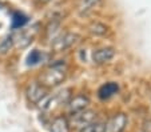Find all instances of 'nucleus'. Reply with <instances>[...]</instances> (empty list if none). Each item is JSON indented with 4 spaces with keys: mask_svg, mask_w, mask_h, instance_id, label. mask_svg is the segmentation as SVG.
<instances>
[{
    "mask_svg": "<svg viewBox=\"0 0 151 132\" xmlns=\"http://www.w3.org/2000/svg\"><path fill=\"white\" fill-rule=\"evenodd\" d=\"M66 79V64L60 61L55 63L40 76V84L43 87H56Z\"/></svg>",
    "mask_w": 151,
    "mask_h": 132,
    "instance_id": "f257e3e1",
    "label": "nucleus"
},
{
    "mask_svg": "<svg viewBox=\"0 0 151 132\" xmlns=\"http://www.w3.org/2000/svg\"><path fill=\"white\" fill-rule=\"evenodd\" d=\"M79 40H80V36L78 34H74V32H64V34L59 35L58 37H55L51 47L54 51L62 52V51L68 49L70 47L75 46Z\"/></svg>",
    "mask_w": 151,
    "mask_h": 132,
    "instance_id": "f03ea898",
    "label": "nucleus"
},
{
    "mask_svg": "<svg viewBox=\"0 0 151 132\" xmlns=\"http://www.w3.org/2000/svg\"><path fill=\"white\" fill-rule=\"evenodd\" d=\"M96 118V113L94 111H90V109H84L82 112H78V113H72L71 119H70V126H74L75 128L83 129L87 126L92 124L95 121Z\"/></svg>",
    "mask_w": 151,
    "mask_h": 132,
    "instance_id": "7ed1b4c3",
    "label": "nucleus"
},
{
    "mask_svg": "<svg viewBox=\"0 0 151 132\" xmlns=\"http://www.w3.org/2000/svg\"><path fill=\"white\" fill-rule=\"evenodd\" d=\"M26 95L31 103H40L43 99L47 96L46 88L37 81H32L31 84H28L26 89Z\"/></svg>",
    "mask_w": 151,
    "mask_h": 132,
    "instance_id": "20e7f679",
    "label": "nucleus"
},
{
    "mask_svg": "<svg viewBox=\"0 0 151 132\" xmlns=\"http://www.w3.org/2000/svg\"><path fill=\"white\" fill-rule=\"evenodd\" d=\"M127 126V116L124 113H118L112 116L106 124V132H123Z\"/></svg>",
    "mask_w": 151,
    "mask_h": 132,
    "instance_id": "39448f33",
    "label": "nucleus"
},
{
    "mask_svg": "<svg viewBox=\"0 0 151 132\" xmlns=\"http://www.w3.org/2000/svg\"><path fill=\"white\" fill-rule=\"evenodd\" d=\"M88 104H90V99L87 96L78 95L74 99L68 100V109L71 113H78V112H82L84 109H87Z\"/></svg>",
    "mask_w": 151,
    "mask_h": 132,
    "instance_id": "423d86ee",
    "label": "nucleus"
},
{
    "mask_svg": "<svg viewBox=\"0 0 151 132\" xmlns=\"http://www.w3.org/2000/svg\"><path fill=\"white\" fill-rule=\"evenodd\" d=\"M115 55V51L110 47H106V48H100L96 49V51L92 52V60L96 64H103L110 61Z\"/></svg>",
    "mask_w": 151,
    "mask_h": 132,
    "instance_id": "0eeeda50",
    "label": "nucleus"
},
{
    "mask_svg": "<svg viewBox=\"0 0 151 132\" xmlns=\"http://www.w3.org/2000/svg\"><path fill=\"white\" fill-rule=\"evenodd\" d=\"M118 89H119L118 84L110 81V83H106L100 87L99 91H98V95H99L100 99H109V98H111L114 93H116Z\"/></svg>",
    "mask_w": 151,
    "mask_h": 132,
    "instance_id": "6e6552de",
    "label": "nucleus"
},
{
    "mask_svg": "<svg viewBox=\"0 0 151 132\" xmlns=\"http://www.w3.org/2000/svg\"><path fill=\"white\" fill-rule=\"evenodd\" d=\"M51 132H70V124L66 118H59L54 119L51 123Z\"/></svg>",
    "mask_w": 151,
    "mask_h": 132,
    "instance_id": "1a4fd4ad",
    "label": "nucleus"
},
{
    "mask_svg": "<svg viewBox=\"0 0 151 132\" xmlns=\"http://www.w3.org/2000/svg\"><path fill=\"white\" fill-rule=\"evenodd\" d=\"M34 36H35V32L22 31L19 35H17V37H16V40L15 41H17V46H19L20 48H24V47H27L32 41Z\"/></svg>",
    "mask_w": 151,
    "mask_h": 132,
    "instance_id": "9d476101",
    "label": "nucleus"
},
{
    "mask_svg": "<svg viewBox=\"0 0 151 132\" xmlns=\"http://www.w3.org/2000/svg\"><path fill=\"white\" fill-rule=\"evenodd\" d=\"M27 23H28V17H27L26 15L20 14V12H15L14 16H12V28L14 29L22 28V27H24Z\"/></svg>",
    "mask_w": 151,
    "mask_h": 132,
    "instance_id": "9b49d317",
    "label": "nucleus"
},
{
    "mask_svg": "<svg viewBox=\"0 0 151 132\" xmlns=\"http://www.w3.org/2000/svg\"><path fill=\"white\" fill-rule=\"evenodd\" d=\"M15 44V37L12 35H8V36L3 37V40L0 41V54H8L12 49Z\"/></svg>",
    "mask_w": 151,
    "mask_h": 132,
    "instance_id": "f8f14e48",
    "label": "nucleus"
},
{
    "mask_svg": "<svg viewBox=\"0 0 151 132\" xmlns=\"http://www.w3.org/2000/svg\"><path fill=\"white\" fill-rule=\"evenodd\" d=\"M80 132H106V124L94 121V123L87 126L86 128L80 129Z\"/></svg>",
    "mask_w": 151,
    "mask_h": 132,
    "instance_id": "ddd939ff",
    "label": "nucleus"
},
{
    "mask_svg": "<svg viewBox=\"0 0 151 132\" xmlns=\"http://www.w3.org/2000/svg\"><path fill=\"white\" fill-rule=\"evenodd\" d=\"M40 60H42V54H40V51H37V49L31 51L28 54V56H27V64H28V66H35V64H37Z\"/></svg>",
    "mask_w": 151,
    "mask_h": 132,
    "instance_id": "4468645a",
    "label": "nucleus"
},
{
    "mask_svg": "<svg viewBox=\"0 0 151 132\" xmlns=\"http://www.w3.org/2000/svg\"><path fill=\"white\" fill-rule=\"evenodd\" d=\"M90 31L95 35H104L107 32V28H106V26H103L100 23H95L90 27Z\"/></svg>",
    "mask_w": 151,
    "mask_h": 132,
    "instance_id": "2eb2a0df",
    "label": "nucleus"
},
{
    "mask_svg": "<svg viewBox=\"0 0 151 132\" xmlns=\"http://www.w3.org/2000/svg\"><path fill=\"white\" fill-rule=\"evenodd\" d=\"M98 1H99V0H83L82 9H91Z\"/></svg>",
    "mask_w": 151,
    "mask_h": 132,
    "instance_id": "dca6fc26",
    "label": "nucleus"
},
{
    "mask_svg": "<svg viewBox=\"0 0 151 132\" xmlns=\"http://www.w3.org/2000/svg\"><path fill=\"white\" fill-rule=\"evenodd\" d=\"M39 1H42V3L46 4V3H48V1H51V0H39Z\"/></svg>",
    "mask_w": 151,
    "mask_h": 132,
    "instance_id": "f3484780",
    "label": "nucleus"
}]
</instances>
